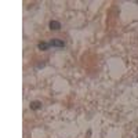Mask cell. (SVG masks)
I'll return each mask as SVG.
<instances>
[{
  "label": "cell",
  "mask_w": 138,
  "mask_h": 138,
  "mask_svg": "<svg viewBox=\"0 0 138 138\" xmlns=\"http://www.w3.org/2000/svg\"><path fill=\"white\" fill-rule=\"evenodd\" d=\"M48 26H50L51 31H60L61 29V24L55 21V19H53V21H50V24H48Z\"/></svg>",
  "instance_id": "obj_2"
},
{
  "label": "cell",
  "mask_w": 138,
  "mask_h": 138,
  "mask_svg": "<svg viewBox=\"0 0 138 138\" xmlns=\"http://www.w3.org/2000/svg\"><path fill=\"white\" fill-rule=\"evenodd\" d=\"M29 106H31L32 111H39L42 108V102L40 101H32L31 104H29Z\"/></svg>",
  "instance_id": "obj_3"
},
{
  "label": "cell",
  "mask_w": 138,
  "mask_h": 138,
  "mask_svg": "<svg viewBox=\"0 0 138 138\" xmlns=\"http://www.w3.org/2000/svg\"><path fill=\"white\" fill-rule=\"evenodd\" d=\"M51 46H50V43H46V42H40L37 44V48L39 50H42V51H46V50H48Z\"/></svg>",
  "instance_id": "obj_4"
},
{
  "label": "cell",
  "mask_w": 138,
  "mask_h": 138,
  "mask_svg": "<svg viewBox=\"0 0 138 138\" xmlns=\"http://www.w3.org/2000/svg\"><path fill=\"white\" fill-rule=\"evenodd\" d=\"M137 3H138V2H137Z\"/></svg>",
  "instance_id": "obj_5"
},
{
  "label": "cell",
  "mask_w": 138,
  "mask_h": 138,
  "mask_svg": "<svg viewBox=\"0 0 138 138\" xmlns=\"http://www.w3.org/2000/svg\"><path fill=\"white\" fill-rule=\"evenodd\" d=\"M50 46L51 47H57V48H64L65 47V42L60 40V39H53L50 42Z\"/></svg>",
  "instance_id": "obj_1"
}]
</instances>
